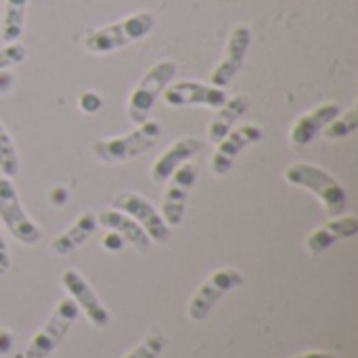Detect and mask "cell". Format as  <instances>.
<instances>
[{
    "label": "cell",
    "instance_id": "obj_7",
    "mask_svg": "<svg viewBox=\"0 0 358 358\" xmlns=\"http://www.w3.org/2000/svg\"><path fill=\"white\" fill-rule=\"evenodd\" d=\"M0 220L8 233L23 245H36L42 239V229L25 212L19 193L10 178H0Z\"/></svg>",
    "mask_w": 358,
    "mask_h": 358
},
{
    "label": "cell",
    "instance_id": "obj_21",
    "mask_svg": "<svg viewBox=\"0 0 358 358\" xmlns=\"http://www.w3.org/2000/svg\"><path fill=\"white\" fill-rule=\"evenodd\" d=\"M19 170H21V159H19L17 145L0 122V172L2 176L13 180L19 174Z\"/></svg>",
    "mask_w": 358,
    "mask_h": 358
},
{
    "label": "cell",
    "instance_id": "obj_22",
    "mask_svg": "<svg viewBox=\"0 0 358 358\" xmlns=\"http://www.w3.org/2000/svg\"><path fill=\"white\" fill-rule=\"evenodd\" d=\"M358 130V107L352 105L348 111H342L338 117H334L325 128H323V134L325 138L329 141H342V138H348L352 136Z\"/></svg>",
    "mask_w": 358,
    "mask_h": 358
},
{
    "label": "cell",
    "instance_id": "obj_27",
    "mask_svg": "<svg viewBox=\"0 0 358 358\" xmlns=\"http://www.w3.org/2000/svg\"><path fill=\"white\" fill-rule=\"evenodd\" d=\"M101 243H103V248H105L107 252H120V250L126 245V241H124L117 233H113V231H111L109 235H105Z\"/></svg>",
    "mask_w": 358,
    "mask_h": 358
},
{
    "label": "cell",
    "instance_id": "obj_20",
    "mask_svg": "<svg viewBox=\"0 0 358 358\" xmlns=\"http://www.w3.org/2000/svg\"><path fill=\"white\" fill-rule=\"evenodd\" d=\"M27 0H4V15L0 21V38L4 44L19 42L25 25Z\"/></svg>",
    "mask_w": 358,
    "mask_h": 358
},
{
    "label": "cell",
    "instance_id": "obj_5",
    "mask_svg": "<svg viewBox=\"0 0 358 358\" xmlns=\"http://www.w3.org/2000/svg\"><path fill=\"white\" fill-rule=\"evenodd\" d=\"M80 315V308L76 306V302L71 298H63L55 310L50 313L48 321L44 323V327L40 331L34 334V338L29 340L23 358H48L65 340V336L69 334L71 325L76 323Z\"/></svg>",
    "mask_w": 358,
    "mask_h": 358
},
{
    "label": "cell",
    "instance_id": "obj_17",
    "mask_svg": "<svg viewBox=\"0 0 358 358\" xmlns=\"http://www.w3.org/2000/svg\"><path fill=\"white\" fill-rule=\"evenodd\" d=\"M96 224L105 227L107 231H113L117 233L126 243H130L132 248L141 250V252H147L149 245H151V239L147 237V233L143 231V227L132 220L128 214L115 210V208H107V210H101L96 214Z\"/></svg>",
    "mask_w": 358,
    "mask_h": 358
},
{
    "label": "cell",
    "instance_id": "obj_15",
    "mask_svg": "<svg viewBox=\"0 0 358 358\" xmlns=\"http://www.w3.org/2000/svg\"><path fill=\"white\" fill-rule=\"evenodd\" d=\"M340 113H342V107L338 103H321L315 109L302 113L289 130L292 145L294 147H308L317 138V134H321L323 128L334 117H338Z\"/></svg>",
    "mask_w": 358,
    "mask_h": 358
},
{
    "label": "cell",
    "instance_id": "obj_13",
    "mask_svg": "<svg viewBox=\"0 0 358 358\" xmlns=\"http://www.w3.org/2000/svg\"><path fill=\"white\" fill-rule=\"evenodd\" d=\"M61 285L67 292V298H71L76 302V306L86 315L90 325H94L96 329H105L109 325V321H111L109 310L105 308V304L101 302L96 292L90 287V283L78 271H73V268L63 271Z\"/></svg>",
    "mask_w": 358,
    "mask_h": 358
},
{
    "label": "cell",
    "instance_id": "obj_6",
    "mask_svg": "<svg viewBox=\"0 0 358 358\" xmlns=\"http://www.w3.org/2000/svg\"><path fill=\"white\" fill-rule=\"evenodd\" d=\"M245 283V277L241 275V271L233 268V266H227V268H218L214 271L199 287L197 292L193 294V298L189 300V306H187V315L193 323H201L206 321L214 306L220 302L222 296L235 292L237 287H241Z\"/></svg>",
    "mask_w": 358,
    "mask_h": 358
},
{
    "label": "cell",
    "instance_id": "obj_24",
    "mask_svg": "<svg viewBox=\"0 0 358 358\" xmlns=\"http://www.w3.org/2000/svg\"><path fill=\"white\" fill-rule=\"evenodd\" d=\"M27 57V48L19 42H10V44H4L0 48V71L8 69V67H15L19 63H23Z\"/></svg>",
    "mask_w": 358,
    "mask_h": 358
},
{
    "label": "cell",
    "instance_id": "obj_16",
    "mask_svg": "<svg viewBox=\"0 0 358 358\" xmlns=\"http://www.w3.org/2000/svg\"><path fill=\"white\" fill-rule=\"evenodd\" d=\"M358 235V218L355 214H340V216H331L329 222H325L323 227L315 229L308 237H306V250L310 256H319L323 252H327L331 245H336L342 239H350Z\"/></svg>",
    "mask_w": 358,
    "mask_h": 358
},
{
    "label": "cell",
    "instance_id": "obj_9",
    "mask_svg": "<svg viewBox=\"0 0 358 358\" xmlns=\"http://www.w3.org/2000/svg\"><path fill=\"white\" fill-rule=\"evenodd\" d=\"M197 176H199V166L193 162H187L166 180L168 187H166L164 197H162L159 214L170 229L182 224L185 214H187L189 193H191L193 185L197 182Z\"/></svg>",
    "mask_w": 358,
    "mask_h": 358
},
{
    "label": "cell",
    "instance_id": "obj_8",
    "mask_svg": "<svg viewBox=\"0 0 358 358\" xmlns=\"http://www.w3.org/2000/svg\"><path fill=\"white\" fill-rule=\"evenodd\" d=\"M111 208H115V210L128 214L132 220H136L143 227V231L147 233V237L151 239V243L166 245L170 241V227L164 222L162 214L147 197H143L134 191H124L111 199Z\"/></svg>",
    "mask_w": 358,
    "mask_h": 358
},
{
    "label": "cell",
    "instance_id": "obj_14",
    "mask_svg": "<svg viewBox=\"0 0 358 358\" xmlns=\"http://www.w3.org/2000/svg\"><path fill=\"white\" fill-rule=\"evenodd\" d=\"M206 143L197 136H182L172 143L151 166V180L155 185H166V180L187 162L203 151Z\"/></svg>",
    "mask_w": 358,
    "mask_h": 358
},
{
    "label": "cell",
    "instance_id": "obj_1",
    "mask_svg": "<svg viewBox=\"0 0 358 358\" xmlns=\"http://www.w3.org/2000/svg\"><path fill=\"white\" fill-rule=\"evenodd\" d=\"M283 178L287 185L310 191L321 201V206L327 210L329 216H340L346 210L348 203L346 189L325 168L310 162H294L285 168Z\"/></svg>",
    "mask_w": 358,
    "mask_h": 358
},
{
    "label": "cell",
    "instance_id": "obj_29",
    "mask_svg": "<svg viewBox=\"0 0 358 358\" xmlns=\"http://www.w3.org/2000/svg\"><path fill=\"white\" fill-rule=\"evenodd\" d=\"M13 334L10 331H4V329H0V357L2 355H6V352H10V348H13Z\"/></svg>",
    "mask_w": 358,
    "mask_h": 358
},
{
    "label": "cell",
    "instance_id": "obj_26",
    "mask_svg": "<svg viewBox=\"0 0 358 358\" xmlns=\"http://www.w3.org/2000/svg\"><path fill=\"white\" fill-rule=\"evenodd\" d=\"M67 199H69V191H67L63 185L52 187L50 193H48V201H50V206H55V208H63V206L67 203Z\"/></svg>",
    "mask_w": 358,
    "mask_h": 358
},
{
    "label": "cell",
    "instance_id": "obj_2",
    "mask_svg": "<svg viewBox=\"0 0 358 358\" xmlns=\"http://www.w3.org/2000/svg\"><path fill=\"white\" fill-rule=\"evenodd\" d=\"M153 27H155V17L149 10H138L115 23L88 31L84 36V48L92 55H109L147 38Z\"/></svg>",
    "mask_w": 358,
    "mask_h": 358
},
{
    "label": "cell",
    "instance_id": "obj_23",
    "mask_svg": "<svg viewBox=\"0 0 358 358\" xmlns=\"http://www.w3.org/2000/svg\"><path fill=\"white\" fill-rule=\"evenodd\" d=\"M168 340L162 329H153L138 346H134L130 352H126L122 358H159Z\"/></svg>",
    "mask_w": 358,
    "mask_h": 358
},
{
    "label": "cell",
    "instance_id": "obj_10",
    "mask_svg": "<svg viewBox=\"0 0 358 358\" xmlns=\"http://www.w3.org/2000/svg\"><path fill=\"white\" fill-rule=\"evenodd\" d=\"M162 99L170 107H212L218 109L229 99L224 88L197 82V80H180L170 82L162 92Z\"/></svg>",
    "mask_w": 358,
    "mask_h": 358
},
{
    "label": "cell",
    "instance_id": "obj_4",
    "mask_svg": "<svg viewBox=\"0 0 358 358\" xmlns=\"http://www.w3.org/2000/svg\"><path fill=\"white\" fill-rule=\"evenodd\" d=\"M176 73H178V65L170 59L157 61L155 65H151L147 69V73L141 78V82L132 88L128 103H126V111H128L130 122L143 124L145 120H149L157 99L162 96L166 86L170 82H174Z\"/></svg>",
    "mask_w": 358,
    "mask_h": 358
},
{
    "label": "cell",
    "instance_id": "obj_19",
    "mask_svg": "<svg viewBox=\"0 0 358 358\" xmlns=\"http://www.w3.org/2000/svg\"><path fill=\"white\" fill-rule=\"evenodd\" d=\"M250 109V96L248 94H237L224 101V105H220L210 122L208 128V141L210 143H220L235 126L237 122L248 113Z\"/></svg>",
    "mask_w": 358,
    "mask_h": 358
},
{
    "label": "cell",
    "instance_id": "obj_28",
    "mask_svg": "<svg viewBox=\"0 0 358 358\" xmlns=\"http://www.w3.org/2000/svg\"><path fill=\"white\" fill-rule=\"evenodd\" d=\"M10 268V256H8V245H6V239L2 237L0 233V277L6 275Z\"/></svg>",
    "mask_w": 358,
    "mask_h": 358
},
{
    "label": "cell",
    "instance_id": "obj_12",
    "mask_svg": "<svg viewBox=\"0 0 358 358\" xmlns=\"http://www.w3.org/2000/svg\"><path fill=\"white\" fill-rule=\"evenodd\" d=\"M264 136V130L256 124H241L235 126L220 143H216V151L212 155L210 162V170L216 176H224L231 172V168L235 166L237 157L241 151H245L250 145L260 143Z\"/></svg>",
    "mask_w": 358,
    "mask_h": 358
},
{
    "label": "cell",
    "instance_id": "obj_30",
    "mask_svg": "<svg viewBox=\"0 0 358 358\" xmlns=\"http://www.w3.org/2000/svg\"><path fill=\"white\" fill-rule=\"evenodd\" d=\"M292 358H338L334 352H327V350H308V352H302V355H296Z\"/></svg>",
    "mask_w": 358,
    "mask_h": 358
},
{
    "label": "cell",
    "instance_id": "obj_11",
    "mask_svg": "<svg viewBox=\"0 0 358 358\" xmlns=\"http://www.w3.org/2000/svg\"><path fill=\"white\" fill-rule=\"evenodd\" d=\"M250 44H252V27L245 23H237L227 38V46H224V55H222L220 63L210 73L212 86L224 88L243 69Z\"/></svg>",
    "mask_w": 358,
    "mask_h": 358
},
{
    "label": "cell",
    "instance_id": "obj_18",
    "mask_svg": "<svg viewBox=\"0 0 358 358\" xmlns=\"http://www.w3.org/2000/svg\"><path fill=\"white\" fill-rule=\"evenodd\" d=\"M96 227H99V224H96V214H92V212H82V214L73 220V224H71L69 229H65L61 235H57V237L50 241V252H52L55 256H59V258L71 256L76 250H80V248L90 239V235L94 233Z\"/></svg>",
    "mask_w": 358,
    "mask_h": 358
},
{
    "label": "cell",
    "instance_id": "obj_25",
    "mask_svg": "<svg viewBox=\"0 0 358 358\" xmlns=\"http://www.w3.org/2000/svg\"><path fill=\"white\" fill-rule=\"evenodd\" d=\"M78 107L84 113H96L103 107V99H101V94L96 90H82L78 94Z\"/></svg>",
    "mask_w": 358,
    "mask_h": 358
},
{
    "label": "cell",
    "instance_id": "obj_3",
    "mask_svg": "<svg viewBox=\"0 0 358 358\" xmlns=\"http://www.w3.org/2000/svg\"><path fill=\"white\" fill-rule=\"evenodd\" d=\"M162 136V124L155 120H145L132 132L122 136L101 138L90 145L92 155L103 164H124L147 153Z\"/></svg>",
    "mask_w": 358,
    "mask_h": 358
}]
</instances>
